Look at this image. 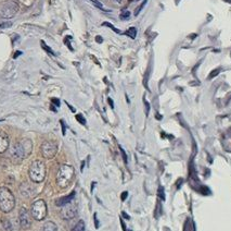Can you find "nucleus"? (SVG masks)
Here are the masks:
<instances>
[{"mask_svg": "<svg viewBox=\"0 0 231 231\" xmlns=\"http://www.w3.org/2000/svg\"><path fill=\"white\" fill-rule=\"evenodd\" d=\"M78 214V207L76 204H72L68 203L65 206H63L61 209V217L64 220H71L77 216Z\"/></svg>", "mask_w": 231, "mask_h": 231, "instance_id": "nucleus-7", "label": "nucleus"}, {"mask_svg": "<svg viewBox=\"0 0 231 231\" xmlns=\"http://www.w3.org/2000/svg\"><path fill=\"white\" fill-rule=\"evenodd\" d=\"M28 174L33 182L40 183L44 181L46 178V165L44 161H41L39 159L34 160L29 167Z\"/></svg>", "mask_w": 231, "mask_h": 231, "instance_id": "nucleus-4", "label": "nucleus"}, {"mask_svg": "<svg viewBox=\"0 0 231 231\" xmlns=\"http://www.w3.org/2000/svg\"><path fill=\"white\" fill-rule=\"evenodd\" d=\"M9 147V136L5 132L0 131V154L5 153Z\"/></svg>", "mask_w": 231, "mask_h": 231, "instance_id": "nucleus-10", "label": "nucleus"}, {"mask_svg": "<svg viewBox=\"0 0 231 231\" xmlns=\"http://www.w3.org/2000/svg\"><path fill=\"white\" fill-rule=\"evenodd\" d=\"M85 229H86L85 221L84 220H79V221L74 226V228H73L71 231H85Z\"/></svg>", "mask_w": 231, "mask_h": 231, "instance_id": "nucleus-13", "label": "nucleus"}, {"mask_svg": "<svg viewBox=\"0 0 231 231\" xmlns=\"http://www.w3.org/2000/svg\"><path fill=\"white\" fill-rule=\"evenodd\" d=\"M147 1H148V0H144V1H143L142 3H141V6H139V7H138L137 10L135 11V15H138V14H139V12H140V11L142 10V8H143V7H144V5L147 3Z\"/></svg>", "mask_w": 231, "mask_h": 231, "instance_id": "nucleus-18", "label": "nucleus"}, {"mask_svg": "<svg viewBox=\"0 0 231 231\" xmlns=\"http://www.w3.org/2000/svg\"><path fill=\"white\" fill-rule=\"evenodd\" d=\"M66 105H67V106H68V108L71 109V110H72V111H73V112H75V109H74V107H72L71 105H70V104H67V103H66Z\"/></svg>", "mask_w": 231, "mask_h": 231, "instance_id": "nucleus-28", "label": "nucleus"}, {"mask_svg": "<svg viewBox=\"0 0 231 231\" xmlns=\"http://www.w3.org/2000/svg\"><path fill=\"white\" fill-rule=\"evenodd\" d=\"M33 150V143L29 139H23L20 142L15 143L11 148V157L14 161H22L31 155Z\"/></svg>", "mask_w": 231, "mask_h": 231, "instance_id": "nucleus-1", "label": "nucleus"}, {"mask_svg": "<svg viewBox=\"0 0 231 231\" xmlns=\"http://www.w3.org/2000/svg\"><path fill=\"white\" fill-rule=\"evenodd\" d=\"M94 226H96V228H99V222H98L97 215H94Z\"/></svg>", "mask_w": 231, "mask_h": 231, "instance_id": "nucleus-23", "label": "nucleus"}, {"mask_svg": "<svg viewBox=\"0 0 231 231\" xmlns=\"http://www.w3.org/2000/svg\"><path fill=\"white\" fill-rule=\"evenodd\" d=\"M96 41H98L99 44H101V43L103 41V39H102V37H101V36H97V37H96Z\"/></svg>", "mask_w": 231, "mask_h": 231, "instance_id": "nucleus-25", "label": "nucleus"}, {"mask_svg": "<svg viewBox=\"0 0 231 231\" xmlns=\"http://www.w3.org/2000/svg\"><path fill=\"white\" fill-rule=\"evenodd\" d=\"M31 215L37 221L44 220L47 216V204L44 199H37L31 204Z\"/></svg>", "mask_w": 231, "mask_h": 231, "instance_id": "nucleus-5", "label": "nucleus"}, {"mask_svg": "<svg viewBox=\"0 0 231 231\" xmlns=\"http://www.w3.org/2000/svg\"><path fill=\"white\" fill-rule=\"evenodd\" d=\"M120 150H122V155H123V157H124V160H125V163H127V157H126V154H125V152H124V150H122V148H120Z\"/></svg>", "mask_w": 231, "mask_h": 231, "instance_id": "nucleus-26", "label": "nucleus"}, {"mask_svg": "<svg viewBox=\"0 0 231 231\" xmlns=\"http://www.w3.org/2000/svg\"><path fill=\"white\" fill-rule=\"evenodd\" d=\"M40 43H41V47H42V48H44V50H46V51H47V52H48V54H54V51L52 49H51V48H50L49 46L47 45V44H44V41H40Z\"/></svg>", "mask_w": 231, "mask_h": 231, "instance_id": "nucleus-15", "label": "nucleus"}, {"mask_svg": "<svg viewBox=\"0 0 231 231\" xmlns=\"http://www.w3.org/2000/svg\"><path fill=\"white\" fill-rule=\"evenodd\" d=\"M90 1H91V2H92V3H94V5L96 6V7H98V8H100V9H102V8H103L102 3H101V2L99 1V0H90Z\"/></svg>", "mask_w": 231, "mask_h": 231, "instance_id": "nucleus-20", "label": "nucleus"}, {"mask_svg": "<svg viewBox=\"0 0 231 231\" xmlns=\"http://www.w3.org/2000/svg\"><path fill=\"white\" fill-rule=\"evenodd\" d=\"M75 176L74 168L70 165H62L59 168L57 174V184L61 189H66L72 184V181Z\"/></svg>", "mask_w": 231, "mask_h": 231, "instance_id": "nucleus-2", "label": "nucleus"}, {"mask_svg": "<svg viewBox=\"0 0 231 231\" xmlns=\"http://www.w3.org/2000/svg\"><path fill=\"white\" fill-rule=\"evenodd\" d=\"M76 119H77V121L79 123H81L83 125H85L86 124V119L84 118V116L81 114V113H79V114H76Z\"/></svg>", "mask_w": 231, "mask_h": 231, "instance_id": "nucleus-17", "label": "nucleus"}, {"mask_svg": "<svg viewBox=\"0 0 231 231\" xmlns=\"http://www.w3.org/2000/svg\"><path fill=\"white\" fill-rule=\"evenodd\" d=\"M115 1H117V2H120V0H115Z\"/></svg>", "mask_w": 231, "mask_h": 231, "instance_id": "nucleus-32", "label": "nucleus"}, {"mask_svg": "<svg viewBox=\"0 0 231 231\" xmlns=\"http://www.w3.org/2000/svg\"><path fill=\"white\" fill-rule=\"evenodd\" d=\"M14 206H15V199H14L13 193L5 186L0 188V209H1V212L8 214L14 208Z\"/></svg>", "mask_w": 231, "mask_h": 231, "instance_id": "nucleus-3", "label": "nucleus"}, {"mask_svg": "<svg viewBox=\"0 0 231 231\" xmlns=\"http://www.w3.org/2000/svg\"><path fill=\"white\" fill-rule=\"evenodd\" d=\"M127 195H128V193H127V192L122 193V201H125V199H126V197H127Z\"/></svg>", "mask_w": 231, "mask_h": 231, "instance_id": "nucleus-24", "label": "nucleus"}, {"mask_svg": "<svg viewBox=\"0 0 231 231\" xmlns=\"http://www.w3.org/2000/svg\"><path fill=\"white\" fill-rule=\"evenodd\" d=\"M122 227H123V230L126 231V226H125V223H124V221H123V220H122Z\"/></svg>", "mask_w": 231, "mask_h": 231, "instance_id": "nucleus-29", "label": "nucleus"}, {"mask_svg": "<svg viewBox=\"0 0 231 231\" xmlns=\"http://www.w3.org/2000/svg\"><path fill=\"white\" fill-rule=\"evenodd\" d=\"M107 100H109V104H110V106H111L112 108H114V105H113V101H112L111 98H109V99H107Z\"/></svg>", "mask_w": 231, "mask_h": 231, "instance_id": "nucleus-27", "label": "nucleus"}, {"mask_svg": "<svg viewBox=\"0 0 231 231\" xmlns=\"http://www.w3.org/2000/svg\"><path fill=\"white\" fill-rule=\"evenodd\" d=\"M103 26H107V27H110V28H112V30H113V31H114V32H116L117 33V34H122V32H120V30H117V28H115V27L113 26V25H112L111 23H109V22H104L102 24Z\"/></svg>", "mask_w": 231, "mask_h": 231, "instance_id": "nucleus-16", "label": "nucleus"}, {"mask_svg": "<svg viewBox=\"0 0 231 231\" xmlns=\"http://www.w3.org/2000/svg\"><path fill=\"white\" fill-rule=\"evenodd\" d=\"M18 222H20V226L22 229L24 230H27L29 229L31 226V215L28 213L25 207H21L20 212H18Z\"/></svg>", "mask_w": 231, "mask_h": 231, "instance_id": "nucleus-9", "label": "nucleus"}, {"mask_svg": "<svg viewBox=\"0 0 231 231\" xmlns=\"http://www.w3.org/2000/svg\"><path fill=\"white\" fill-rule=\"evenodd\" d=\"M41 231H58V226L53 221H47L42 226Z\"/></svg>", "mask_w": 231, "mask_h": 231, "instance_id": "nucleus-12", "label": "nucleus"}, {"mask_svg": "<svg viewBox=\"0 0 231 231\" xmlns=\"http://www.w3.org/2000/svg\"><path fill=\"white\" fill-rule=\"evenodd\" d=\"M122 214H123V216H124L125 218H127V219H129V216H128V215H126V213H124V212H123V213H122Z\"/></svg>", "mask_w": 231, "mask_h": 231, "instance_id": "nucleus-30", "label": "nucleus"}, {"mask_svg": "<svg viewBox=\"0 0 231 231\" xmlns=\"http://www.w3.org/2000/svg\"><path fill=\"white\" fill-rule=\"evenodd\" d=\"M60 123H61V127H62V134L65 135V131H66V125H65V122L64 120H60Z\"/></svg>", "mask_w": 231, "mask_h": 231, "instance_id": "nucleus-21", "label": "nucleus"}, {"mask_svg": "<svg viewBox=\"0 0 231 231\" xmlns=\"http://www.w3.org/2000/svg\"><path fill=\"white\" fill-rule=\"evenodd\" d=\"M74 196H75V192L73 191L71 194H68V195H66V196H63V197H60V199H55V205L59 206V207H63V206H65V205L68 204V203H71L72 199H74Z\"/></svg>", "mask_w": 231, "mask_h": 231, "instance_id": "nucleus-11", "label": "nucleus"}, {"mask_svg": "<svg viewBox=\"0 0 231 231\" xmlns=\"http://www.w3.org/2000/svg\"><path fill=\"white\" fill-rule=\"evenodd\" d=\"M52 103H54V105L55 106H60V100L58 99V98H52Z\"/></svg>", "mask_w": 231, "mask_h": 231, "instance_id": "nucleus-22", "label": "nucleus"}, {"mask_svg": "<svg viewBox=\"0 0 231 231\" xmlns=\"http://www.w3.org/2000/svg\"><path fill=\"white\" fill-rule=\"evenodd\" d=\"M40 150H41V154H42V156H44V158L51 159L57 155L58 148H57V146L54 145L53 143H51V142H44V143L41 144Z\"/></svg>", "mask_w": 231, "mask_h": 231, "instance_id": "nucleus-8", "label": "nucleus"}, {"mask_svg": "<svg viewBox=\"0 0 231 231\" xmlns=\"http://www.w3.org/2000/svg\"><path fill=\"white\" fill-rule=\"evenodd\" d=\"M126 35H128L129 37H131V38H135L136 37V35H137V30H136V27H130L128 31H126V33H125Z\"/></svg>", "mask_w": 231, "mask_h": 231, "instance_id": "nucleus-14", "label": "nucleus"}, {"mask_svg": "<svg viewBox=\"0 0 231 231\" xmlns=\"http://www.w3.org/2000/svg\"><path fill=\"white\" fill-rule=\"evenodd\" d=\"M18 12V5L15 1L9 0L0 6V18L11 19Z\"/></svg>", "mask_w": 231, "mask_h": 231, "instance_id": "nucleus-6", "label": "nucleus"}, {"mask_svg": "<svg viewBox=\"0 0 231 231\" xmlns=\"http://www.w3.org/2000/svg\"><path fill=\"white\" fill-rule=\"evenodd\" d=\"M20 54H21V51H18V52H16V54H14V58H16V57H18V56H20Z\"/></svg>", "mask_w": 231, "mask_h": 231, "instance_id": "nucleus-31", "label": "nucleus"}, {"mask_svg": "<svg viewBox=\"0 0 231 231\" xmlns=\"http://www.w3.org/2000/svg\"><path fill=\"white\" fill-rule=\"evenodd\" d=\"M130 17V12L129 11H124L123 13L120 14V19L122 20H126V19H128Z\"/></svg>", "mask_w": 231, "mask_h": 231, "instance_id": "nucleus-19", "label": "nucleus"}]
</instances>
